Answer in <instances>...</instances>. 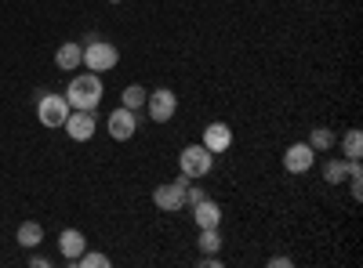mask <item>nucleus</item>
<instances>
[{
  "mask_svg": "<svg viewBox=\"0 0 363 268\" xmlns=\"http://www.w3.org/2000/svg\"><path fill=\"white\" fill-rule=\"evenodd\" d=\"M109 4H116V0H109Z\"/></svg>",
  "mask_w": 363,
  "mask_h": 268,
  "instance_id": "26",
  "label": "nucleus"
},
{
  "mask_svg": "<svg viewBox=\"0 0 363 268\" xmlns=\"http://www.w3.org/2000/svg\"><path fill=\"white\" fill-rule=\"evenodd\" d=\"M29 264H33V268H48V264H51V261H48V257H40V254H37V257H29Z\"/></svg>",
  "mask_w": 363,
  "mask_h": 268,
  "instance_id": "25",
  "label": "nucleus"
},
{
  "mask_svg": "<svg viewBox=\"0 0 363 268\" xmlns=\"http://www.w3.org/2000/svg\"><path fill=\"white\" fill-rule=\"evenodd\" d=\"M55 66H58V69H66V73L80 69V66H84V47H80L77 40H66L62 47L55 51Z\"/></svg>",
  "mask_w": 363,
  "mask_h": 268,
  "instance_id": "12",
  "label": "nucleus"
},
{
  "mask_svg": "<svg viewBox=\"0 0 363 268\" xmlns=\"http://www.w3.org/2000/svg\"><path fill=\"white\" fill-rule=\"evenodd\" d=\"M178 167H182V174H186V177H193V182H196V177L211 174V167H215V153H211L203 141L200 145L193 141V145H186L178 153Z\"/></svg>",
  "mask_w": 363,
  "mask_h": 268,
  "instance_id": "2",
  "label": "nucleus"
},
{
  "mask_svg": "<svg viewBox=\"0 0 363 268\" xmlns=\"http://www.w3.org/2000/svg\"><path fill=\"white\" fill-rule=\"evenodd\" d=\"M66 102L69 109H84V112H95L102 102V76L99 73H80L69 80L66 87Z\"/></svg>",
  "mask_w": 363,
  "mask_h": 268,
  "instance_id": "1",
  "label": "nucleus"
},
{
  "mask_svg": "<svg viewBox=\"0 0 363 268\" xmlns=\"http://www.w3.org/2000/svg\"><path fill=\"white\" fill-rule=\"evenodd\" d=\"M342 153H345V160H359V156H363V134H359V127L345 131V138H342Z\"/></svg>",
  "mask_w": 363,
  "mask_h": 268,
  "instance_id": "16",
  "label": "nucleus"
},
{
  "mask_svg": "<svg viewBox=\"0 0 363 268\" xmlns=\"http://www.w3.org/2000/svg\"><path fill=\"white\" fill-rule=\"evenodd\" d=\"M345 185H349L352 199H363V170H359V160H349V174H345Z\"/></svg>",
  "mask_w": 363,
  "mask_h": 268,
  "instance_id": "20",
  "label": "nucleus"
},
{
  "mask_svg": "<svg viewBox=\"0 0 363 268\" xmlns=\"http://www.w3.org/2000/svg\"><path fill=\"white\" fill-rule=\"evenodd\" d=\"M116 62H120V51H116V44H109V40H91L87 47H84V66L91 69V73H109V69H116Z\"/></svg>",
  "mask_w": 363,
  "mask_h": 268,
  "instance_id": "4",
  "label": "nucleus"
},
{
  "mask_svg": "<svg viewBox=\"0 0 363 268\" xmlns=\"http://www.w3.org/2000/svg\"><path fill=\"white\" fill-rule=\"evenodd\" d=\"M106 127H109V134H113L116 141H128V138H135V131H138V112L120 105V109L109 112V124H106Z\"/></svg>",
  "mask_w": 363,
  "mask_h": 268,
  "instance_id": "9",
  "label": "nucleus"
},
{
  "mask_svg": "<svg viewBox=\"0 0 363 268\" xmlns=\"http://www.w3.org/2000/svg\"><path fill=\"white\" fill-rule=\"evenodd\" d=\"M189 182L193 177H171V182H164V185H157V192H153V203L160 206L164 214H178L182 206H186V189H189Z\"/></svg>",
  "mask_w": 363,
  "mask_h": 268,
  "instance_id": "3",
  "label": "nucleus"
},
{
  "mask_svg": "<svg viewBox=\"0 0 363 268\" xmlns=\"http://www.w3.org/2000/svg\"><path fill=\"white\" fill-rule=\"evenodd\" d=\"M203 145H207L215 156L229 153V148H233V127H229V124H222V120L207 124V127H203Z\"/></svg>",
  "mask_w": 363,
  "mask_h": 268,
  "instance_id": "10",
  "label": "nucleus"
},
{
  "mask_svg": "<svg viewBox=\"0 0 363 268\" xmlns=\"http://www.w3.org/2000/svg\"><path fill=\"white\" fill-rule=\"evenodd\" d=\"M66 134L73 138V141H87V138H95V131H99V120H95V112H84V109H69V116H66Z\"/></svg>",
  "mask_w": 363,
  "mask_h": 268,
  "instance_id": "8",
  "label": "nucleus"
},
{
  "mask_svg": "<svg viewBox=\"0 0 363 268\" xmlns=\"http://www.w3.org/2000/svg\"><path fill=\"white\" fill-rule=\"evenodd\" d=\"M200 199H207V192H203L200 185H193V182H189V189H186V203L193 206V203H200Z\"/></svg>",
  "mask_w": 363,
  "mask_h": 268,
  "instance_id": "22",
  "label": "nucleus"
},
{
  "mask_svg": "<svg viewBox=\"0 0 363 268\" xmlns=\"http://www.w3.org/2000/svg\"><path fill=\"white\" fill-rule=\"evenodd\" d=\"M37 116L44 127H62L66 116H69V102L66 95H40V105H37Z\"/></svg>",
  "mask_w": 363,
  "mask_h": 268,
  "instance_id": "6",
  "label": "nucleus"
},
{
  "mask_svg": "<svg viewBox=\"0 0 363 268\" xmlns=\"http://www.w3.org/2000/svg\"><path fill=\"white\" fill-rule=\"evenodd\" d=\"M193 218H196V228H218L222 225V206L215 199H200V203H193Z\"/></svg>",
  "mask_w": 363,
  "mask_h": 268,
  "instance_id": "11",
  "label": "nucleus"
},
{
  "mask_svg": "<svg viewBox=\"0 0 363 268\" xmlns=\"http://www.w3.org/2000/svg\"><path fill=\"white\" fill-rule=\"evenodd\" d=\"M200 264H203V268H218V264H222V257H215V254H203V257H200Z\"/></svg>",
  "mask_w": 363,
  "mask_h": 268,
  "instance_id": "24",
  "label": "nucleus"
},
{
  "mask_svg": "<svg viewBox=\"0 0 363 268\" xmlns=\"http://www.w3.org/2000/svg\"><path fill=\"white\" fill-rule=\"evenodd\" d=\"M196 247H200V254H218V250H222V235H218V228H200Z\"/></svg>",
  "mask_w": 363,
  "mask_h": 268,
  "instance_id": "17",
  "label": "nucleus"
},
{
  "mask_svg": "<svg viewBox=\"0 0 363 268\" xmlns=\"http://www.w3.org/2000/svg\"><path fill=\"white\" fill-rule=\"evenodd\" d=\"M145 98H149V91L145 87H138V83H131V87H124V95H120V102H124V109H142L145 105Z\"/></svg>",
  "mask_w": 363,
  "mask_h": 268,
  "instance_id": "19",
  "label": "nucleus"
},
{
  "mask_svg": "<svg viewBox=\"0 0 363 268\" xmlns=\"http://www.w3.org/2000/svg\"><path fill=\"white\" fill-rule=\"evenodd\" d=\"M145 109H149V116H153L157 124H167V120H174V112H178V95L171 91V87H160V91H149Z\"/></svg>",
  "mask_w": 363,
  "mask_h": 268,
  "instance_id": "5",
  "label": "nucleus"
},
{
  "mask_svg": "<svg viewBox=\"0 0 363 268\" xmlns=\"http://www.w3.org/2000/svg\"><path fill=\"white\" fill-rule=\"evenodd\" d=\"M69 264H77V268H106L109 264V257L106 254H91V250H84L77 261H69Z\"/></svg>",
  "mask_w": 363,
  "mask_h": 268,
  "instance_id": "21",
  "label": "nucleus"
},
{
  "mask_svg": "<svg viewBox=\"0 0 363 268\" xmlns=\"http://www.w3.org/2000/svg\"><path fill=\"white\" fill-rule=\"evenodd\" d=\"M313 163H316V153L309 141H294L284 148V170L287 174H306V170H313Z\"/></svg>",
  "mask_w": 363,
  "mask_h": 268,
  "instance_id": "7",
  "label": "nucleus"
},
{
  "mask_svg": "<svg viewBox=\"0 0 363 268\" xmlns=\"http://www.w3.org/2000/svg\"><path fill=\"white\" fill-rule=\"evenodd\" d=\"M58 250H62V257H66V261H77V257L87 250L84 232H80V228H66L62 235H58Z\"/></svg>",
  "mask_w": 363,
  "mask_h": 268,
  "instance_id": "13",
  "label": "nucleus"
},
{
  "mask_svg": "<svg viewBox=\"0 0 363 268\" xmlns=\"http://www.w3.org/2000/svg\"><path fill=\"white\" fill-rule=\"evenodd\" d=\"M294 261L287 257V254H277V257H269V268H291Z\"/></svg>",
  "mask_w": 363,
  "mask_h": 268,
  "instance_id": "23",
  "label": "nucleus"
},
{
  "mask_svg": "<svg viewBox=\"0 0 363 268\" xmlns=\"http://www.w3.org/2000/svg\"><path fill=\"white\" fill-rule=\"evenodd\" d=\"M15 240H18V247H22V250H37V247H40V240H44V228H40L37 221H22V225H18V232H15Z\"/></svg>",
  "mask_w": 363,
  "mask_h": 268,
  "instance_id": "14",
  "label": "nucleus"
},
{
  "mask_svg": "<svg viewBox=\"0 0 363 268\" xmlns=\"http://www.w3.org/2000/svg\"><path fill=\"white\" fill-rule=\"evenodd\" d=\"M345 174H349V160H327L323 163V182L327 185H345Z\"/></svg>",
  "mask_w": 363,
  "mask_h": 268,
  "instance_id": "15",
  "label": "nucleus"
},
{
  "mask_svg": "<svg viewBox=\"0 0 363 268\" xmlns=\"http://www.w3.org/2000/svg\"><path fill=\"white\" fill-rule=\"evenodd\" d=\"M335 131L330 127H313V134H309V145H313V153H327V148H335Z\"/></svg>",
  "mask_w": 363,
  "mask_h": 268,
  "instance_id": "18",
  "label": "nucleus"
}]
</instances>
